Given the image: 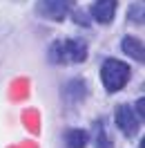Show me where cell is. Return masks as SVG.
Returning a JSON list of instances; mask_svg holds the SVG:
<instances>
[{"label": "cell", "instance_id": "6da1fadb", "mask_svg": "<svg viewBox=\"0 0 145 148\" xmlns=\"http://www.w3.org/2000/svg\"><path fill=\"white\" fill-rule=\"evenodd\" d=\"M49 58L54 63H83L87 58V43L78 38L56 40L49 49Z\"/></svg>", "mask_w": 145, "mask_h": 148}, {"label": "cell", "instance_id": "7c38bea8", "mask_svg": "<svg viewBox=\"0 0 145 148\" xmlns=\"http://www.w3.org/2000/svg\"><path fill=\"white\" fill-rule=\"evenodd\" d=\"M74 20H76L78 25H83V27H87V25H89V18H87V14H83V11H76V14H74Z\"/></svg>", "mask_w": 145, "mask_h": 148}, {"label": "cell", "instance_id": "ba28073f", "mask_svg": "<svg viewBox=\"0 0 145 148\" xmlns=\"http://www.w3.org/2000/svg\"><path fill=\"white\" fill-rule=\"evenodd\" d=\"M63 94L67 101H81L85 97V83L83 81H72V83H67L63 88Z\"/></svg>", "mask_w": 145, "mask_h": 148}, {"label": "cell", "instance_id": "5b68a950", "mask_svg": "<svg viewBox=\"0 0 145 148\" xmlns=\"http://www.w3.org/2000/svg\"><path fill=\"white\" fill-rule=\"evenodd\" d=\"M114 14H116V0H96L94 7H91V16L103 25L112 23Z\"/></svg>", "mask_w": 145, "mask_h": 148}, {"label": "cell", "instance_id": "30bf717a", "mask_svg": "<svg viewBox=\"0 0 145 148\" xmlns=\"http://www.w3.org/2000/svg\"><path fill=\"white\" fill-rule=\"evenodd\" d=\"M129 20H136L138 25L143 23V5L138 2V5H132L129 7Z\"/></svg>", "mask_w": 145, "mask_h": 148}, {"label": "cell", "instance_id": "52a82bcc", "mask_svg": "<svg viewBox=\"0 0 145 148\" xmlns=\"http://www.w3.org/2000/svg\"><path fill=\"white\" fill-rule=\"evenodd\" d=\"M65 144L67 148H85L87 144V132L85 130H78V128H72L65 132Z\"/></svg>", "mask_w": 145, "mask_h": 148}, {"label": "cell", "instance_id": "3957f363", "mask_svg": "<svg viewBox=\"0 0 145 148\" xmlns=\"http://www.w3.org/2000/svg\"><path fill=\"white\" fill-rule=\"evenodd\" d=\"M36 9L40 16L49 20H65L67 11H69V0H38Z\"/></svg>", "mask_w": 145, "mask_h": 148}, {"label": "cell", "instance_id": "8992f818", "mask_svg": "<svg viewBox=\"0 0 145 148\" xmlns=\"http://www.w3.org/2000/svg\"><path fill=\"white\" fill-rule=\"evenodd\" d=\"M121 45H123V52H125L129 58H134V61H138V63H143L145 52H143V43H141L138 38H134V36H125Z\"/></svg>", "mask_w": 145, "mask_h": 148}, {"label": "cell", "instance_id": "277c9868", "mask_svg": "<svg viewBox=\"0 0 145 148\" xmlns=\"http://www.w3.org/2000/svg\"><path fill=\"white\" fill-rule=\"evenodd\" d=\"M116 126L125 132L127 137H132V135H136V132H138L141 121L136 119L132 106H125V103H123V106H118V108H116Z\"/></svg>", "mask_w": 145, "mask_h": 148}, {"label": "cell", "instance_id": "9c48e42d", "mask_svg": "<svg viewBox=\"0 0 145 148\" xmlns=\"http://www.w3.org/2000/svg\"><path fill=\"white\" fill-rule=\"evenodd\" d=\"M94 141H96V148H114L112 144V139L107 137V130L103 126V121H96V126H94Z\"/></svg>", "mask_w": 145, "mask_h": 148}, {"label": "cell", "instance_id": "7a4b0ae2", "mask_svg": "<svg viewBox=\"0 0 145 148\" xmlns=\"http://www.w3.org/2000/svg\"><path fill=\"white\" fill-rule=\"evenodd\" d=\"M100 79H103V85L107 92H118L121 88H125L127 79H129V67L123 61L107 58L100 67Z\"/></svg>", "mask_w": 145, "mask_h": 148}, {"label": "cell", "instance_id": "8fae6325", "mask_svg": "<svg viewBox=\"0 0 145 148\" xmlns=\"http://www.w3.org/2000/svg\"><path fill=\"white\" fill-rule=\"evenodd\" d=\"M136 119L138 121H143L145 119V99H138V101H136Z\"/></svg>", "mask_w": 145, "mask_h": 148}]
</instances>
